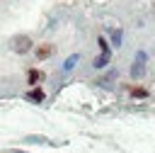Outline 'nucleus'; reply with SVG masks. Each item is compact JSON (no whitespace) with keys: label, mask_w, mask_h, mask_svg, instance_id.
Returning a JSON list of instances; mask_svg holds the SVG:
<instances>
[{"label":"nucleus","mask_w":155,"mask_h":153,"mask_svg":"<svg viewBox=\"0 0 155 153\" xmlns=\"http://www.w3.org/2000/svg\"><path fill=\"white\" fill-rule=\"evenodd\" d=\"M24 100L31 102V104H41V102L46 100V92L41 90V85H39V87H29V90L24 92Z\"/></svg>","instance_id":"20e7f679"},{"label":"nucleus","mask_w":155,"mask_h":153,"mask_svg":"<svg viewBox=\"0 0 155 153\" xmlns=\"http://www.w3.org/2000/svg\"><path fill=\"white\" fill-rule=\"evenodd\" d=\"M31 49H34V41H31L29 34H15V36L10 39V51H15V53H19V56L29 53Z\"/></svg>","instance_id":"f257e3e1"},{"label":"nucleus","mask_w":155,"mask_h":153,"mask_svg":"<svg viewBox=\"0 0 155 153\" xmlns=\"http://www.w3.org/2000/svg\"><path fill=\"white\" fill-rule=\"evenodd\" d=\"M44 80H46V73H44V70H39V68H29V70H27V83H29V87H39Z\"/></svg>","instance_id":"7ed1b4c3"},{"label":"nucleus","mask_w":155,"mask_h":153,"mask_svg":"<svg viewBox=\"0 0 155 153\" xmlns=\"http://www.w3.org/2000/svg\"><path fill=\"white\" fill-rule=\"evenodd\" d=\"M121 39H124L121 29H119V27H116V29H111V44H114V46H121Z\"/></svg>","instance_id":"9d476101"},{"label":"nucleus","mask_w":155,"mask_h":153,"mask_svg":"<svg viewBox=\"0 0 155 153\" xmlns=\"http://www.w3.org/2000/svg\"><path fill=\"white\" fill-rule=\"evenodd\" d=\"M97 44H99V51H111V49H109V44H107V39H104V36H99V39H97Z\"/></svg>","instance_id":"9b49d317"},{"label":"nucleus","mask_w":155,"mask_h":153,"mask_svg":"<svg viewBox=\"0 0 155 153\" xmlns=\"http://www.w3.org/2000/svg\"><path fill=\"white\" fill-rule=\"evenodd\" d=\"M109 61H111V51H99V56H94V61H92V68L102 70L109 66Z\"/></svg>","instance_id":"423d86ee"},{"label":"nucleus","mask_w":155,"mask_h":153,"mask_svg":"<svg viewBox=\"0 0 155 153\" xmlns=\"http://www.w3.org/2000/svg\"><path fill=\"white\" fill-rule=\"evenodd\" d=\"M150 92L145 90V87H131V97H138V100H145Z\"/></svg>","instance_id":"1a4fd4ad"},{"label":"nucleus","mask_w":155,"mask_h":153,"mask_svg":"<svg viewBox=\"0 0 155 153\" xmlns=\"http://www.w3.org/2000/svg\"><path fill=\"white\" fill-rule=\"evenodd\" d=\"M78 61H80V53H73V56H68V58H65V63H63V70H65V73H68V70H73Z\"/></svg>","instance_id":"0eeeda50"},{"label":"nucleus","mask_w":155,"mask_h":153,"mask_svg":"<svg viewBox=\"0 0 155 153\" xmlns=\"http://www.w3.org/2000/svg\"><path fill=\"white\" fill-rule=\"evenodd\" d=\"M34 56H36V61L51 58L53 56V44H39V46H34Z\"/></svg>","instance_id":"39448f33"},{"label":"nucleus","mask_w":155,"mask_h":153,"mask_svg":"<svg viewBox=\"0 0 155 153\" xmlns=\"http://www.w3.org/2000/svg\"><path fill=\"white\" fill-rule=\"evenodd\" d=\"M143 75H145V53L138 51V53H136V61L131 63V78H133V80H140Z\"/></svg>","instance_id":"f03ea898"},{"label":"nucleus","mask_w":155,"mask_h":153,"mask_svg":"<svg viewBox=\"0 0 155 153\" xmlns=\"http://www.w3.org/2000/svg\"><path fill=\"white\" fill-rule=\"evenodd\" d=\"M7 153H24V151H7Z\"/></svg>","instance_id":"f8f14e48"},{"label":"nucleus","mask_w":155,"mask_h":153,"mask_svg":"<svg viewBox=\"0 0 155 153\" xmlns=\"http://www.w3.org/2000/svg\"><path fill=\"white\" fill-rule=\"evenodd\" d=\"M24 141H27V143H51L46 136H36V134H29V136H24Z\"/></svg>","instance_id":"6e6552de"}]
</instances>
